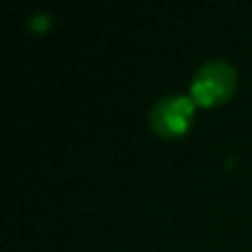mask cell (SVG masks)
<instances>
[{
  "label": "cell",
  "mask_w": 252,
  "mask_h": 252,
  "mask_svg": "<svg viewBox=\"0 0 252 252\" xmlns=\"http://www.w3.org/2000/svg\"><path fill=\"white\" fill-rule=\"evenodd\" d=\"M237 75L232 66L223 60H213L204 64L190 84V97L199 104H217L235 91Z\"/></svg>",
  "instance_id": "1"
},
{
  "label": "cell",
  "mask_w": 252,
  "mask_h": 252,
  "mask_svg": "<svg viewBox=\"0 0 252 252\" xmlns=\"http://www.w3.org/2000/svg\"><path fill=\"white\" fill-rule=\"evenodd\" d=\"M190 115H192V97L170 95L155 102V106L151 109V124L161 135H177L186 130Z\"/></svg>",
  "instance_id": "2"
},
{
  "label": "cell",
  "mask_w": 252,
  "mask_h": 252,
  "mask_svg": "<svg viewBox=\"0 0 252 252\" xmlns=\"http://www.w3.org/2000/svg\"><path fill=\"white\" fill-rule=\"evenodd\" d=\"M47 25H49V18L44 16V13H35V16L29 20V27L31 29H35V31H42Z\"/></svg>",
  "instance_id": "3"
}]
</instances>
